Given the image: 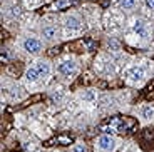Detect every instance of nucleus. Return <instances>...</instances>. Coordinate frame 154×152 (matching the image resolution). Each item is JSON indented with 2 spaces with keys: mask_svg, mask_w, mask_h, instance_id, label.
<instances>
[{
  "mask_svg": "<svg viewBox=\"0 0 154 152\" xmlns=\"http://www.w3.org/2000/svg\"><path fill=\"white\" fill-rule=\"evenodd\" d=\"M141 115H143L144 119H152L154 117V107H151V105H144L143 109H141Z\"/></svg>",
  "mask_w": 154,
  "mask_h": 152,
  "instance_id": "11",
  "label": "nucleus"
},
{
  "mask_svg": "<svg viewBox=\"0 0 154 152\" xmlns=\"http://www.w3.org/2000/svg\"><path fill=\"white\" fill-rule=\"evenodd\" d=\"M69 4H70L69 0H57V2H55V4H54V7H55V8H57V10H59V8H62V7H67V5H69Z\"/></svg>",
  "mask_w": 154,
  "mask_h": 152,
  "instance_id": "14",
  "label": "nucleus"
},
{
  "mask_svg": "<svg viewBox=\"0 0 154 152\" xmlns=\"http://www.w3.org/2000/svg\"><path fill=\"white\" fill-rule=\"evenodd\" d=\"M127 77L131 82H137V80L144 79V68L143 67H132L127 70Z\"/></svg>",
  "mask_w": 154,
  "mask_h": 152,
  "instance_id": "7",
  "label": "nucleus"
},
{
  "mask_svg": "<svg viewBox=\"0 0 154 152\" xmlns=\"http://www.w3.org/2000/svg\"><path fill=\"white\" fill-rule=\"evenodd\" d=\"M119 5L124 10H134L137 5V0H119Z\"/></svg>",
  "mask_w": 154,
  "mask_h": 152,
  "instance_id": "10",
  "label": "nucleus"
},
{
  "mask_svg": "<svg viewBox=\"0 0 154 152\" xmlns=\"http://www.w3.org/2000/svg\"><path fill=\"white\" fill-rule=\"evenodd\" d=\"M38 77H40V74H38V70L35 67H29L25 70V80H27L29 84H35L38 80Z\"/></svg>",
  "mask_w": 154,
  "mask_h": 152,
  "instance_id": "9",
  "label": "nucleus"
},
{
  "mask_svg": "<svg viewBox=\"0 0 154 152\" xmlns=\"http://www.w3.org/2000/svg\"><path fill=\"white\" fill-rule=\"evenodd\" d=\"M25 2H27L29 5H35V4H38L40 0H25Z\"/></svg>",
  "mask_w": 154,
  "mask_h": 152,
  "instance_id": "17",
  "label": "nucleus"
},
{
  "mask_svg": "<svg viewBox=\"0 0 154 152\" xmlns=\"http://www.w3.org/2000/svg\"><path fill=\"white\" fill-rule=\"evenodd\" d=\"M82 97H84L85 100H92V99H94V92H92V90H87L84 95H82Z\"/></svg>",
  "mask_w": 154,
  "mask_h": 152,
  "instance_id": "16",
  "label": "nucleus"
},
{
  "mask_svg": "<svg viewBox=\"0 0 154 152\" xmlns=\"http://www.w3.org/2000/svg\"><path fill=\"white\" fill-rule=\"evenodd\" d=\"M64 22H66V27L69 29V30H79V29L82 27V22L77 15H67Z\"/></svg>",
  "mask_w": 154,
  "mask_h": 152,
  "instance_id": "6",
  "label": "nucleus"
},
{
  "mask_svg": "<svg viewBox=\"0 0 154 152\" xmlns=\"http://www.w3.org/2000/svg\"><path fill=\"white\" fill-rule=\"evenodd\" d=\"M144 7L149 12H154V0H144Z\"/></svg>",
  "mask_w": 154,
  "mask_h": 152,
  "instance_id": "15",
  "label": "nucleus"
},
{
  "mask_svg": "<svg viewBox=\"0 0 154 152\" xmlns=\"http://www.w3.org/2000/svg\"><path fill=\"white\" fill-rule=\"evenodd\" d=\"M19 14H20V8L17 7V5H12V7L8 8V12H7L8 17H15V15H19Z\"/></svg>",
  "mask_w": 154,
  "mask_h": 152,
  "instance_id": "13",
  "label": "nucleus"
},
{
  "mask_svg": "<svg viewBox=\"0 0 154 152\" xmlns=\"http://www.w3.org/2000/svg\"><path fill=\"white\" fill-rule=\"evenodd\" d=\"M132 30L137 35L139 38H147L149 37V29H147V23L143 19H136L132 22Z\"/></svg>",
  "mask_w": 154,
  "mask_h": 152,
  "instance_id": "4",
  "label": "nucleus"
},
{
  "mask_svg": "<svg viewBox=\"0 0 154 152\" xmlns=\"http://www.w3.org/2000/svg\"><path fill=\"white\" fill-rule=\"evenodd\" d=\"M42 37L47 42H55L59 38V30L55 25H44L42 27Z\"/></svg>",
  "mask_w": 154,
  "mask_h": 152,
  "instance_id": "5",
  "label": "nucleus"
},
{
  "mask_svg": "<svg viewBox=\"0 0 154 152\" xmlns=\"http://www.w3.org/2000/svg\"><path fill=\"white\" fill-rule=\"evenodd\" d=\"M22 47H23V50L25 52H29V53H38V52H42V42L38 40L37 37H25L22 40Z\"/></svg>",
  "mask_w": 154,
  "mask_h": 152,
  "instance_id": "2",
  "label": "nucleus"
},
{
  "mask_svg": "<svg viewBox=\"0 0 154 152\" xmlns=\"http://www.w3.org/2000/svg\"><path fill=\"white\" fill-rule=\"evenodd\" d=\"M34 67L38 70L40 77H44V79H45V77H49V74H50V64L47 60H37Z\"/></svg>",
  "mask_w": 154,
  "mask_h": 152,
  "instance_id": "8",
  "label": "nucleus"
},
{
  "mask_svg": "<svg viewBox=\"0 0 154 152\" xmlns=\"http://www.w3.org/2000/svg\"><path fill=\"white\" fill-rule=\"evenodd\" d=\"M97 150L99 152H112L116 147V139L111 135H100L97 139Z\"/></svg>",
  "mask_w": 154,
  "mask_h": 152,
  "instance_id": "3",
  "label": "nucleus"
},
{
  "mask_svg": "<svg viewBox=\"0 0 154 152\" xmlns=\"http://www.w3.org/2000/svg\"><path fill=\"white\" fill-rule=\"evenodd\" d=\"M70 152H89V149H87V145H85V144H81V142H77V144H74V145H72Z\"/></svg>",
  "mask_w": 154,
  "mask_h": 152,
  "instance_id": "12",
  "label": "nucleus"
},
{
  "mask_svg": "<svg viewBox=\"0 0 154 152\" xmlns=\"http://www.w3.org/2000/svg\"><path fill=\"white\" fill-rule=\"evenodd\" d=\"M57 70H59L60 75L69 77V79H70V77H74L77 74V64H75L74 59H67V60H62L60 64H59Z\"/></svg>",
  "mask_w": 154,
  "mask_h": 152,
  "instance_id": "1",
  "label": "nucleus"
}]
</instances>
